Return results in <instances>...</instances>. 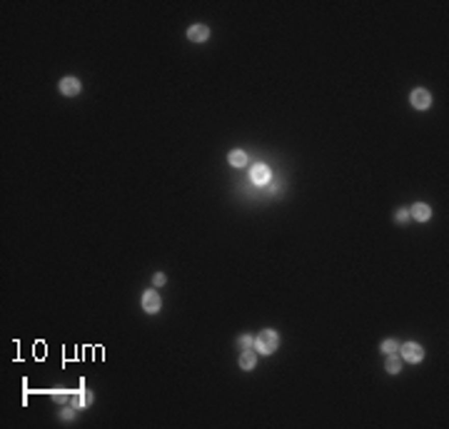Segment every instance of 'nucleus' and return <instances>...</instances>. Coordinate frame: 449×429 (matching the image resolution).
Wrapping results in <instances>:
<instances>
[{"instance_id": "obj_10", "label": "nucleus", "mask_w": 449, "mask_h": 429, "mask_svg": "<svg viewBox=\"0 0 449 429\" xmlns=\"http://www.w3.org/2000/svg\"><path fill=\"white\" fill-rule=\"evenodd\" d=\"M237 364H240V369H252V367L257 364V352H252V350H245V352H240V359H237Z\"/></svg>"}, {"instance_id": "obj_6", "label": "nucleus", "mask_w": 449, "mask_h": 429, "mask_svg": "<svg viewBox=\"0 0 449 429\" xmlns=\"http://www.w3.org/2000/svg\"><path fill=\"white\" fill-rule=\"evenodd\" d=\"M90 405H93V392L90 389H80V392L70 394V407H75V409H83V407Z\"/></svg>"}, {"instance_id": "obj_17", "label": "nucleus", "mask_w": 449, "mask_h": 429, "mask_svg": "<svg viewBox=\"0 0 449 429\" xmlns=\"http://www.w3.org/2000/svg\"><path fill=\"white\" fill-rule=\"evenodd\" d=\"M394 220H397V222H407V220H409V210H407V207H400L397 214H394Z\"/></svg>"}, {"instance_id": "obj_18", "label": "nucleus", "mask_w": 449, "mask_h": 429, "mask_svg": "<svg viewBox=\"0 0 449 429\" xmlns=\"http://www.w3.org/2000/svg\"><path fill=\"white\" fill-rule=\"evenodd\" d=\"M165 282H167L165 275H163V272H155V277H152V285H155V287H163Z\"/></svg>"}, {"instance_id": "obj_11", "label": "nucleus", "mask_w": 449, "mask_h": 429, "mask_svg": "<svg viewBox=\"0 0 449 429\" xmlns=\"http://www.w3.org/2000/svg\"><path fill=\"white\" fill-rule=\"evenodd\" d=\"M227 163L232 167H245L247 165V152H245V150H232V152L227 155Z\"/></svg>"}, {"instance_id": "obj_4", "label": "nucleus", "mask_w": 449, "mask_h": 429, "mask_svg": "<svg viewBox=\"0 0 449 429\" xmlns=\"http://www.w3.org/2000/svg\"><path fill=\"white\" fill-rule=\"evenodd\" d=\"M409 102H412V108H417V110H427V108L432 105V95H429L427 88H417V90H412Z\"/></svg>"}, {"instance_id": "obj_9", "label": "nucleus", "mask_w": 449, "mask_h": 429, "mask_svg": "<svg viewBox=\"0 0 449 429\" xmlns=\"http://www.w3.org/2000/svg\"><path fill=\"white\" fill-rule=\"evenodd\" d=\"M409 217H414V220H419V222H427V220L432 217V207L425 205V202H417V205H412Z\"/></svg>"}, {"instance_id": "obj_1", "label": "nucleus", "mask_w": 449, "mask_h": 429, "mask_svg": "<svg viewBox=\"0 0 449 429\" xmlns=\"http://www.w3.org/2000/svg\"><path fill=\"white\" fill-rule=\"evenodd\" d=\"M280 347V334L275 332V330H262L257 337H255V352L257 355H272L275 350Z\"/></svg>"}, {"instance_id": "obj_12", "label": "nucleus", "mask_w": 449, "mask_h": 429, "mask_svg": "<svg viewBox=\"0 0 449 429\" xmlns=\"http://www.w3.org/2000/svg\"><path fill=\"white\" fill-rule=\"evenodd\" d=\"M400 369H402V357L400 355H387V372L400 374Z\"/></svg>"}, {"instance_id": "obj_7", "label": "nucleus", "mask_w": 449, "mask_h": 429, "mask_svg": "<svg viewBox=\"0 0 449 429\" xmlns=\"http://www.w3.org/2000/svg\"><path fill=\"white\" fill-rule=\"evenodd\" d=\"M188 38L192 40V43H205V40L210 38V28H207V25H202V23L190 25V28H188Z\"/></svg>"}, {"instance_id": "obj_15", "label": "nucleus", "mask_w": 449, "mask_h": 429, "mask_svg": "<svg viewBox=\"0 0 449 429\" xmlns=\"http://www.w3.org/2000/svg\"><path fill=\"white\" fill-rule=\"evenodd\" d=\"M70 394H72V392H65V389H55V392H52V399H55V402H70Z\"/></svg>"}, {"instance_id": "obj_14", "label": "nucleus", "mask_w": 449, "mask_h": 429, "mask_svg": "<svg viewBox=\"0 0 449 429\" xmlns=\"http://www.w3.org/2000/svg\"><path fill=\"white\" fill-rule=\"evenodd\" d=\"M237 347H240V352H245V350H255V337H250V334H240V337H237Z\"/></svg>"}, {"instance_id": "obj_13", "label": "nucleus", "mask_w": 449, "mask_h": 429, "mask_svg": "<svg viewBox=\"0 0 449 429\" xmlns=\"http://www.w3.org/2000/svg\"><path fill=\"white\" fill-rule=\"evenodd\" d=\"M379 352H382V355H397V352H400V342H397V339H384V342L379 344Z\"/></svg>"}, {"instance_id": "obj_3", "label": "nucleus", "mask_w": 449, "mask_h": 429, "mask_svg": "<svg viewBox=\"0 0 449 429\" xmlns=\"http://www.w3.org/2000/svg\"><path fill=\"white\" fill-rule=\"evenodd\" d=\"M140 305L147 314H155V312H160V307H163V300H160V294H157L155 289H147V292L142 294Z\"/></svg>"}, {"instance_id": "obj_2", "label": "nucleus", "mask_w": 449, "mask_h": 429, "mask_svg": "<svg viewBox=\"0 0 449 429\" xmlns=\"http://www.w3.org/2000/svg\"><path fill=\"white\" fill-rule=\"evenodd\" d=\"M404 362H409V364H419L422 359H425V350L417 344V342H404L400 344V352H397Z\"/></svg>"}, {"instance_id": "obj_5", "label": "nucleus", "mask_w": 449, "mask_h": 429, "mask_svg": "<svg viewBox=\"0 0 449 429\" xmlns=\"http://www.w3.org/2000/svg\"><path fill=\"white\" fill-rule=\"evenodd\" d=\"M58 88H60V93H63L65 97L80 95V90H83V85H80L77 77H63V80L58 83Z\"/></svg>"}, {"instance_id": "obj_8", "label": "nucleus", "mask_w": 449, "mask_h": 429, "mask_svg": "<svg viewBox=\"0 0 449 429\" xmlns=\"http://www.w3.org/2000/svg\"><path fill=\"white\" fill-rule=\"evenodd\" d=\"M250 175H252V182H257V185H265V182H270V175H272V172H270V167L267 165H255L252 167V170H250Z\"/></svg>"}, {"instance_id": "obj_16", "label": "nucleus", "mask_w": 449, "mask_h": 429, "mask_svg": "<svg viewBox=\"0 0 449 429\" xmlns=\"http://www.w3.org/2000/svg\"><path fill=\"white\" fill-rule=\"evenodd\" d=\"M75 412H77L75 407H68V409H63V412H60V419H63V422H70L72 417H75Z\"/></svg>"}]
</instances>
